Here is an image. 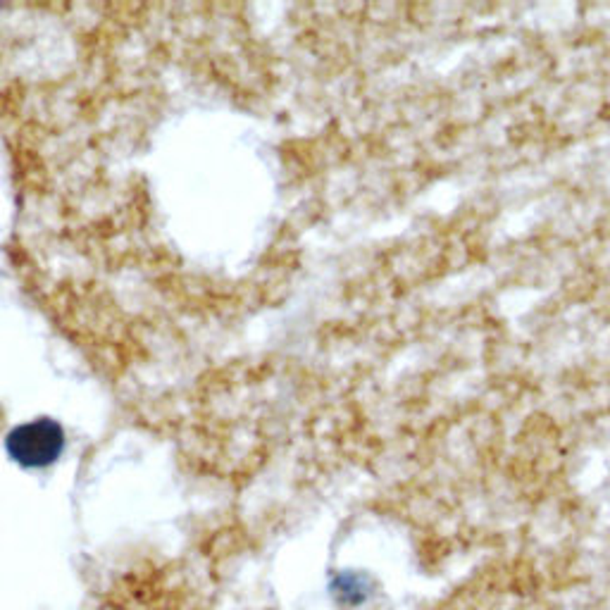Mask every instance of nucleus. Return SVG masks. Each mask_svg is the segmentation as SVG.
<instances>
[{
	"mask_svg": "<svg viewBox=\"0 0 610 610\" xmlns=\"http://www.w3.org/2000/svg\"><path fill=\"white\" fill-rule=\"evenodd\" d=\"M334 594L343 606H360L370 591H367V582L358 575H341L334 584Z\"/></svg>",
	"mask_w": 610,
	"mask_h": 610,
	"instance_id": "nucleus-2",
	"label": "nucleus"
},
{
	"mask_svg": "<svg viewBox=\"0 0 610 610\" xmlns=\"http://www.w3.org/2000/svg\"><path fill=\"white\" fill-rule=\"evenodd\" d=\"M65 449L62 427L53 419H31L10 432L8 453L24 467H46L60 458Z\"/></svg>",
	"mask_w": 610,
	"mask_h": 610,
	"instance_id": "nucleus-1",
	"label": "nucleus"
}]
</instances>
